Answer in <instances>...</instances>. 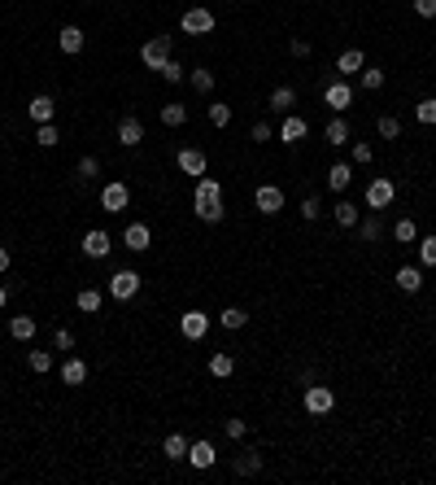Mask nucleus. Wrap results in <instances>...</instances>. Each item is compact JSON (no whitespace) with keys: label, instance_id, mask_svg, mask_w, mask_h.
Returning a JSON list of instances; mask_svg holds the SVG:
<instances>
[{"label":"nucleus","instance_id":"obj_49","mask_svg":"<svg viewBox=\"0 0 436 485\" xmlns=\"http://www.w3.org/2000/svg\"><path fill=\"white\" fill-rule=\"evenodd\" d=\"M53 346H57V350H74V333H70V328H57V333H53Z\"/></svg>","mask_w":436,"mask_h":485},{"label":"nucleus","instance_id":"obj_14","mask_svg":"<svg viewBox=\"0 0 436 485\" xmlns=\"http://www.w3.org/2000/svg\"><path fill=\"white\" fill-rule=\"evenodd\" d=\"M188 464H192L196 472L214 468V464H218V450H214V442H205V438H201V442H192V446H188Z\"/></svg>","mask_w":436,"mask_h":485},{"label":"nucleus","instance_id":"obj_33","mask_svg":"<svg viewBox=\"0 0 436 485\" xmlns=\"http://www.w3.org/2000/svg\"><path fill=\"white\" fill-rule=\"evenodd\" d=\"M188 84L201 92V96H210L214 92V70H205V66H196V70H188Z\"/></svg>","mask_w":436,"mask_h":485},{"label":"nucleus","instance_id":"obj_5","mask_svg":"<svg viewBox=\"0 0 436 485\" xmlns=\"http://www.w3.org/2000/svg\"><path fill=\"white\" fill-rule=\"evenodd\" d=\"M397 197V184L389 180V175H375V180L367 184V210H389Z\"/></svg>","mask_w":436,"mask_h":485},{"label":"nucleus","instance_id":"obj_29","mask_svg":"<svg viewBox=\"0 0 436 485\" xmlns=\"http://www.w3.org/2000/svg\"><path fill=\"white\" fill-rule=\"evenodd\" d=\"M323 140H327V144H336V149L349 144V122H345V118H331V122L323 127Z\"/></svg>","mask_w":436,"mask_h":485},{"label":"nucleus","instance_id":"obj_52","mask_svg":"<svg viewBox=\"0 0 436 485\" xmlns=\"http://www.w3.org/2000/svg\"><path fill=\"white\" fill-rule=\"evenodd\" d=\"M288 53L293 57H310V44H305V40H288Z\"/></svg>","mask_w":436,"mask_h":485},{"label":"nucleus","instance_id":"obj_18","mask_svg":"<svg viewBox=\"0 0 436 485\" xmlns=\"http://www.w3.org/2000/svg\"><path fill=\"white\" fill-rule=\"evenodd\" d=\"M305 132H310V122H305L301 114H284V122H279V140H284V144L305 140Z\"/></svg>","mask_w":436,"mask_h":485},{"label":"nucleus","instance_id":"obj_22","mask_svg":"<svg viewBox=\"0 0 436 485\" xmlns=\"http://www.w3.org/2000/svg\"><path fill=\"white\" fill-rule=\"evenodd\" d=\"M192 201H223V184L214 180V175H201L196 188H192Z\"/></svg>","mask_w":436,"mask_h":485},{"label":"nucleus","instance_id":"obj_26","mask_svg":"<svg viewBox=\"0 0 436 485\" xmlns=\"http://www.w3.org/2000/svg\"><path fill=\"white\" fill-rule=\"evenodd\" d=\"M74 306H79L83 315H96L100 306H105V293H100V289H79V297H74Z\"/></svg>","mask_w":436,"mask_h":485},{"label":"nucleus","instance_id":"obj_36","mask_svg":"<svg viewBox=\"0 0 436 485\" xmlns=\"http://www.w3.org/2000/svg\"><path fill=\"white\" fill-rule=\"evenodd\" d=\"M201 223H223V201H192Z\"/></svg>","mask_w":436,"mask_h":485},{"label":"nucleus","instance_id":"obj_19","mask_svg":"<svg viewBox=\"0 0 436 485\" xmlns=\"http://www.w3.org/2000/svg\"><path fill=\"white\" fill-rule=\"evenodd\" d=\"M353 184V162H331L327 166V188L331 193H345Z\"/></svg>","mask_w":436,"mask_h":485},{"label":"nucleus","instance_id":"obj_32","mask_svg":"<svg viewBox=\"0 0 436 485\" xmlns=\"http://www.w3.org/2000/svg\"><path fill=\"white\" fill-rule=\"evenodd\" d=\"M331 219H336L341 227H358V206H353V201H336V206H331Z\"/></svg>","mask_w":436,"mask_h":485},{"label":"nucleus","instance_id":"obj_15","mask_svg":"<svg viewBox=\"0 0 436 485\" xmlns=\"http://www.w3.org/2000/svg\"><path fill=\"white\" fill-rule=\"evenodd\" d=\"M367 57H363V48H345V53L336 57V79H353V74H363Z\"/></svg>","mask_w":436,"mask_h":485},{"label":"nucleus","instance_id":"obj_4","mask_svg":"<svg viewBox=\"0 0 436 485\" xmlns=\"http://www.w3.org/2000/svg\"><path fill=\"white\" fill-rule=\"evenodd\" d=\"M105 289H110V297H114V302H131V297L140 293V271H131V267H122V271H114Z\"/></svg>","mask_w":436,"mask_h":485},{"label":"nucleus","instance_id":"obj_47","mask_svg":"<svg viewBox=\"0 0 436 485\" xmlns=\"http://www.w3.org/2000/svg\"><path fill=\"white\" fill-rule=\"evenodd\" d=\"M158 74H162L166 84H184V74H188V70H184V62H175V57H170V62H166Z\"/></svg>","mask_w":436,"mask_h":485},{"label":"nucleus","instance_id":"obj_23","mask_svg":"<svg viewBox=\"0 0 436 485\" xmlns=\"http://www.w3.org/2000/svg\"><path fill=\"white\" fill-rule=\"evenodd\" d=\"M61 380H66V385H83V380H88V363L79 359V354H70V359L61 363Z\"/></svg>","mask_w":436,"mask_h":485},{"label":"nucleus","instance_id":"obj_38","mask_svg":"<svg viewBox=\"0 0 436 485\" xmlns=\"http://www.w3.org/2000/svg\"><path fill=\"white\" fill-rule=\"evenodd\" d=\"M27 367L35 376H48V372H53V354H48V350H27Z\"/></svg>","mask_w":436,"mask_h":485},{"label":"nucleus","instance_id":"obj_3","mask_svg":"<svg viewBox=\"0 0 436 485\" xmlns=\"http://www.w3.org/2000/svg\"><path fill=\"white\" fill-rule=\"evenodd\" d=\"M170 48H175V35H153V40L140 48V62H144L148 70H162V66L170 62Z\"/></svg>","mask_w":436,"mask_h":485},{"label":"nucleus","instance_id":"obj_44","mask_svg":"<svg viewBox=\"0 0 436 485\" xmlns=\"http://www.w3.org/2000/svg\"><path fill=\"white\" fill-rule=\"evenodd\" d=\"M419 267H423V271L436 267V236H423V241H419Z\"/></svg>","mask_w":436,"mask_h":485},{"label":"nucleus","instance_id":"obj_12","mask_svg":"<svg viewBox=\"0 0 436 485\" xmlns=\"http://www.w3.org/2000/svg\"><path fill=\"white\" fill-rule=\"evenodd\" d=\"M27 118H31L35 127H40V122H53V118H57V101L48 96V92L31 96V101H27Z\"/></svg>","mask_w":436,"mask_h":485},{"label":"nucleus","instance_id":"obj_8","mask_svg":"<svg viewBox=\"0 0 436 485\" xmlns=\"http://www.w3.org/2000/svg\"><path fill=\"white\" fill-rule=\"evenodd\" d=\"M323 105H331L336 114H345V110L353 105V88H349V79H331V84L323 88Z\"/></svg>","mask_w":436,"mask_h":485},{"label":"nucleus","instance_id":"obj_45","mask_svg":"<svg viewBox=\"0 0 436 485\" xmlns=\"http://www.w3.org/2000/svg\"><path fill=\"white\" fill-rule=\"evenodd\" d=\"M35 140H40L44 149H53V144H61V132H57L53 122H40V127H35Z\"/></svg>","mask_w":436,"mask_h":485},{"label":"nucleus","instance_id":"obj_48","mask_svg":"<svg viewBox=\"0 0 436 485\" xmlns=\"http://www.w3.org/2000/svg\"><path fill=\"white\" fill-rule=\"evenodd\" d=\"M271 136H275V127H271V122H253V132H249V140H253V144H266Z\"/></svg>","mask_w":436,"mask_h":485},{"label":"nucleus","instance_id":"obj_2","mask_svg":"<svg viewBox=\"0 0 436 485\" xmlns=\"http://www.w3.org/2000/svg\"><path fill=\"white\" fill-rule=\"evenodd\" d=\"M214 27H218V18L205 5H192V9H184V18H179V31L184 35H210Z\"/></svg>","mask_w":436,"mask_h":485},{"label":"nucleus","instance_id":"obj_11","mask_svg":"<svg viewBox=\"0 0 436 485\" xmlns=\"http://www.w3.org/2000/svg\"><path fill=\"white\" fill-rule=\"evenodd\" d=\"M110 249H114V236L105 232V227H92V232L83 236V253H88V258H110Z\"/></svg>","mask_w":436,"mask_h":485},{"label":"nucleus","instance_id":"obj_51","mask_svg":"<svg viewBox=\"0 0 436 485\" xmlns=\"http://www.w3.org/2000/svg\"><path fill=\"white\" fill-rule=\"evenodd\" d=\"M415 13L419 18H436V0H415Z\"/></svg>","mask_w":436,"mask_h":485},{"label":"nucleus","instance_id":"obj_50","mask_svg":"<svg viewBox=\"0 0 436 485\" xmlns=\"http://www.w3.org/2000/svg\"><path fill=\"white\" fill-rule=\"evenodd\" d=\"M223 428H227V438H236V442H240L244 433H249V424H244V420H227Z\"/></svg>","mask_w":436,"mask_h":485},{"label":"nucleus","instance_id":"obj_13","mask_svg":"<svg viewBox=\"0 0 436 485\" xmlns=\"http://www.w3.org/2000/svg\"><path fill=\"white\" fill-rule=\"evenodd\" d=\"M175 166L184 171V175H192V180H201L210 162H205V153H201V149H179V153H175Z\"/></svg>","mask_w":436,"mask_h":485},{"label":"nucleus","instance_id":"obj_34","mask_svg":"<svg viewBox=\"0 0 436 485\" xmlns=\"http://www.w3.org/2000/svg\"><path fill=\"white\" fill-rule=\"evenodd\" d=\"M375 132H379V140H397L401 136V118L397 114H379L375 118Z\"/></svg>","mask_w":436,"mask_h":485},{"label":"nucleus","instance_id":"obj_41","mask_svg":"<svg viewBox=\"0 0 436 485\" xmlns=\"http://www.w3.org/2000/svg\"><path fill=\"white\" fill-rule=\"evenodd\" d=\"M384 79H389V74H384L379 66H363V74H358V84H363L367 92H379V88H384Z\"/></svg>","mask_w":436,"mask_h":485},{"label":"nucleus","instance_id":"obj_7","mask_svg":"<svg viewBox=\"0 0 436 485\" xmlns=\"http://www.w3.org/2000/svg\"><path fill=\"white\" fill-rule=\"evenodd\" d=\"M253 210H258V215H279V210H284V188H279V184H258V193H253Z\"/></svg>","mask_w":436,"mask_h":485},{"label":"nucleus","instance_id":"obj_21","mask_svg":"<svg viewBox=\"0 0 436 485\" xmlns=\"http://www.w3.org/2000/svg\"><path fill=\"white\" fill-rule=\"evenodd\" d=\"M232 472H236V477H258V472H262V455H258V450H240V455L232 459Z\"/></svg>","mask_w":436,"mask_h":485},{"label":"nucleus","instance_id":"obj_43","mask_svg":"<svg viewBox=\"0 0 436 485\" xmlns=\"http://www.w3.org/2000/svg\"><path fill=\"white\" fill-rule=\"evenodd\" d=\"M415 118L423 122V127H436V96H423L419 105H415Z\"/></svg>","mask_w":436,"mask_h":485},{"label":"nucleus","instance_id":"obj_27","mask_svg":"<svg viewBox=\"0 0 436 485\" xmlns=\"http://www.w3.org/2000/svg\"><path fill=\"white\" fill-rule=\"evenodd\" d=\"M218 324L227 328V333H240V328L249 324V311H240V306H227V311H218Z\"/></svg>","mask_w":436,"mask_h":485},{"label":"nucleus","instance_id":"obj_30","mask_svg":"<svg viewBox=\"0 0 436 485\" xmlns=\"http://www.w3.org/2000/svg\"><path fill=\"white\" fill-rule=\"evenodd\" d=\"M188 446H192V442L184 438V433H170V438L162 442V455H166V459H188Z\"/></svg>","mask_w":436,"mask_h":485},{"label":"nucleus","instance_id":"obj_20","mask_svg":"<svg viewBox=\"0 0 436 485\" xmlns=\"http://www.w3.org/2000/svg\"><path fill=\"white\" fill-rule=\"evenodd\" d=\"M83 44H88V35H83L79 27H61V31H57V48H61L66 57H74V53H83Z\"/></svg>","mask_w":436,"mask_h":485},{"label":"nucleus","instance_id":"obj_37","mask_svg":"<svg viewBox=\"0 0 436 485\" xmlns=\"http://www.w3.org/2000/svg\"><path fill=\"white\" fill-rule=\"evenodd\" d=\"M393 241H397V245H415V241H419L415 219H397V223H393Z\"/></svg>","mask_w":436,"mask_h":485},{"label":"nucleus","instance_id":"obj_28","mask_svg":"<svg viewBox=\"0 0 436 485\" xmlns=\"http://www.w3.org/2000/svg\"><path fill=\"white\" fill-rule=\"evenodd\" d=\"M293 105H297V92H293V88H275L266 110H275V114H293Z\"/></svg>","mask_w":436,"mask_h":485},{"label":"nucleus","instance_id":"obj_31","mask_svg":"<svg viewBox=\"0 0 436 485\" xmlns=\"http://www.w3.org/2000/svg\"><path fill=\"white\" fill-rule=\"evenodd\" d=\"M358 232H363V241H367V245H375V241L384 236V223H379V210H371V215H367L363 223H358Z\"/></svg>","mask_w":436,"mask_h":485},{"label":"nucleus","instance_id":"obj_17","mask_svg":"<svg viewBox=\"0 0 436 485\" xmlns=\"http://www.w3.org/2000/svg\"><path fill=\"white\" fill-rule=\"evenodd\" d=\"M393 285H397L401 293H419V289H423V267H419V263H410V267H397Z\"/></svg>","mask_w":436,"mask_h":485},{"label":"nucleus","instance_id":"obj_25","mask_svg":"<svg viewBox=\"0 0 436 485\" xmlns=\"http://www.w3.org/2000/svg\"><path fill=\"white\" fill-rule=\"evenodd\" d=\"M35 328H40V324H35L31 315H13V319H9V337H13V341H31Z\"/></svg>","mask_w":436,"mask_h":485},{"label":"nucleus","instance_id":"obj_6","mask_svg":"<svg viewBox=\"0 0 436 485\" xmlns=\"http://www.w3.org/2000/svg\"><path fill=\"white\" fill-rule=\"evenodd\" d=\"M126 206H131V188H126L122 180H110L105 188H100V210H110V215H122Z\"/></svg>","mask_w":436,"mask_h":485},{"label":"nucleus","instance_id":"obj_40","mask_svg":"<svg viewBox=\"0 0 436 485\" xmlns=\"http://www.w3.org/2000/svg\"><path fill=\"white\" fill-rule=\"evenodd\" d=\"M205 118H210L214 127H227L232 122V105H227V101H210V105H205Z\"/></svg>","mask_w":436,"mask_h":485},{"label":"nucleus","instance_id":"obj_1","mask_svg":"<svg viewBox=\"0 0 436 485\" xmlns=\"http://www.w3.org/2000/svg\"><path fill=\"white\" fill-rule=\"evenodd\" d=\"M301 402H305V416H314V420L336 411V394H331V385H314V380L305 385V398Z\"/></svg>","mask_w":436,"mask_h":485},{"label":"nucleus","instance_id":"obj_54","mask_svg":"<svg viewBox=\"0 0 436 485\" xmlns=\"http://www.w3.org/2000/svg\"><path fill=\"white\" fill-rule=\"evenodd\" d=\"M5 302H9V289H5V285H0V311H5Z\"/></svg>","mask_w":436,"mask_h":485},{"label":"nucleus","instance_id":"obj_10","mask_svg":"<svg viewBox=\"0 0 436 485\" xmlns=\"http://www.w3.org/2000/svg\"><path fill=\"white\" fill-rule=\"evenodd\" d=\"M114 140H118L122 149H140V144H144V122H140L136 114H126V118L118 122V132H114Z\"/></svg>","mask_w":436,"mask_h":485},{"label":"nucleus","instance_id":"obj_16","mask_svg":"<svg viewBox=\"0 0 436 485\" xmlns=\"http://www.w3.org/2000/svg\"><path fill=\"white\" fill-rule=\"evenodd\" d=\"M122 245L131 249V253H144L153 245V232H148V223H126V232H122Z\"/></svg>","mask_w":436,"mask_h":485},{"label":"nucleus","instance_id":"obj_24","mask_svg":"<svg viewBox=\"0 0 436 485\" xmlns=\"http://www.w3.org/2000/svg\"><path fill=\"white\" fill-rule=\"evenodd\" d=\"M205 367H210V376H214V380H227V376L236 372V359H232L227 350H218V354H210V363H205Z\"/></svg>","mask_w":436,"mask_h":485},{"label":"nucleus","instance_id":"obj_9","mask_svg":"<svg viewBox=\"0 0 436 485\" xmlns=\"http://www.w3.org/2000/svg\"><path fill=\"white\" fill-rule=\"evenodd\" d=\"M179 333H184V341H205V333H210V315H205V311H184Z\"/></svg>","mask_w":436,"mask_h":485},{"label":"nucleus","instance_id":"obj_53","mask_svg":"<svg viewBox=\"0 0 436 485\" xmlns=\"http://www.w3.org/2000/svg\"><path fill=\"white\" fill-rule=\"evenodd\" d=\"M5 271H9V249L0 245V275H5Z\"/></svg>","mask_w":436,"mask_h":485},{"label":"nucleus","instance_id":"obj_35","mask_svg":"<svg viewBox=\"0 0 436 485\" xmlns=\"http://www.w3.org/2000/svg\"><path fill=\"white\" fill-rule=\"evenodd\" d=\"M349 162H353V166H371V162H375V149H371L367 140H349Z\"/></svg>","mask_w":436,"mask_h":485},{"label":"nucleus","instance_id":"obj_42","mask_svg":"<svg viewBox=\"0 0 436 485\" xmlns=\"http://www.w3.org/2000/svg\"><path fill=\"white\" fill-rule=\"evenodd\" d=\"M96 175H100V162L92 158V153H88V158H79V166H74V180L88 184V180H96Z\"/></svg>","mask_w":436,"mask_h":485},{"label":"nucleus","instance_id":"obj_39","mask_svg":"<svg viewBox=\"0 0 436 485\" xmlns=\"http://www.w3.org/2000/svg\"><path fill=\"white\" fill-rule=\"evenodd\" d=\"M162 122H166V127H184V122H188V105H184V101H170V105H162Z\"/></svg>","mask_w":436,"mask_h":485},{"label":"nucleus","instance_id":"obj_46","mask_svg":"<svg viewBox=\"0 0 436 485\" xmlns=\"http://www.w3.org/2000/svg\"><path fill=\"white\" fill-rule=\"evenodd\" d=\"M319 215H323V201H319L314 193H310V197H301V219H305V223H314Z\"/></svg>","mask_w":436,"mask_h":485}]
</instances>
